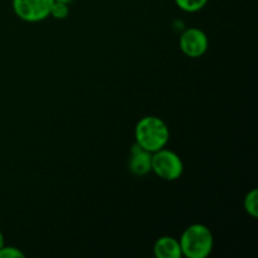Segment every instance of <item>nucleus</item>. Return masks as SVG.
I'll use <instances>...</instances> for the list:
<instances>
[{"label":"nucleus","instance_id":"1","mask_svg":"<svg viewBox=\"0 0 258 258\" xmlns=\"http://www.w3.org/2000/svg\"><path fill=\"white\" fill-rule=\"evenodd\" d=\"M170 138V131L165 121L156 116H145L135 127V140L146 151L155 153L165 148Z\"/></svg>","mask_w":258,"mask_h":258},{"label":"nucleus","instance_id":"2","mask_svg":"<svg viewBox=\"0 0 258 258\" xmlns=\"http://www.w3.org/2000/svg\"><path fill=\"white\" fill-rule=\"evenodd\" d=\"M181 253L188 258H207L214 246L211 229L201 223L189 226L179 238Z\"/></svg>","mask_w":258,"mask_h":258},{"label":"nucleus","instance_id":"3","mask_svg":"<svg viewBox=\"0 0 258 258\" xmlns=\"http://www.w3.org/2000/svg\"><path fill=\"white\" fill-rule=\"evenodd\" d=\"M183 161L174 151L163 148L151 155V171L163 180H178L183 174Z\"/></svg>","mask_w":258,"mask_h":258},{"label":"nucleus","instance_id":"4","mask_svg":"<svg viewBox=\"0 0 258 258\" xmlns=\"http://www.w3.org/2000/svg\"><path fill=\"white\" fill-rule=\"evenodd\" d=\"M54 0H13V10L19 19L38 23L49 17Z\"/></svg>","mask_w":258,"mask_h":258},{"label":"nucleus","instance_id":"5","mask_svg":"<svg viewBox=\"0 0 258 258\" xmlns=\"http://www.w3.org/2000/svg\"><path fill=\"white\" fill-rule=\"evenodd\" d=\"M179 45L186 57L199 58L208 50L209 40L203 30L198 28H188L180 34Z\"/></svg>","mask_w":258,"mask_h":258},{"label":"nucleus","instance_id":"6","mask_svg":"<svg viewBox=\"0 0 258 258\" xmlns=\"http://www.w3.org/2000/svg\"><path fill=\"white\" fill-rule=\"evenodd\" d=\"M151 155L153 153L146 151L138 144H134L130 150L127 166L131 174L136 176H144L151 171Z\"/></svg>","mask_w":258,"mask_h":258},{"label":"nucleus","instance_id":"7","mask_svg":"<svg viewBox=\"0 0 258 258\" xmlns=\"http://www.w3.org/2000/svg\"><path fill=\"white\" fill-rule=\"evenodd\" d=\"M154 256L158 258H180L181 253L179 239L170 236L160 237L154 244Z\"/></svg>","mask_w":258,"mask_h":258},{"label":"nucleus","instance_id":"8","mask_svg":"<svg viewBox=\"0 0 258 258\" xmlns=\"http://www.w3.org/2000/svg\"><path fill=\"white\" fill-rule=\"evenodd\" d=\"M244 211L252 217V218H257L258 217V191L257 189H252L251 191L246 194L243 201Z\"/></svg>","mask_w":258,"mask_h":258},{"label":"nucleus","instance_id":"9","mask_svg":"<svg viewBox=\"0 0 258 258\" xmlns=\"http://www.w3.org/2000/svg\"><path fill=\"white\" fill-rule=\"evenodd\" d=\"M179 9L186 13H196L203 9L209 0H174Z\"/></svg>","mask_w":258,"mask_h":258},{"label":"nucleus","instance_id":"10","mask_svg":"<svg viewBox=\"0 0 258 258\" xmlns=\"http://www.w3.org/2000/svg\"><path fill=\"white\" fill-rule=\"evenodd\" d=\"M70 14V8H68V4H64V3L59 2H53L52 8H50L49 15H52L54 19L62 20L66 19Z\"/></svg>","mask_w":258,"mask_h":258},{"label":"nucleus","instance_id":"11","mask_svg":"<svg viewBox=\"0 0 258 258\" xmlns=\"http://www.w3.org/2000/svg\"><path fill=\"white\" fill-rule=\"evenodd\" d=\"M25 254L17 247L3 246L0 248V258H24Z\"/></svg>","mask_w":258,"mask_h":258},{"label":"nucleus","instance_id":"12","mask_svg":"<svg viewBox=\"0 0 258 258\" xmlns=\"http://www.w3.org/2000/svg\"><path fill=\"white\" fill-rule=\"evenodd\" d=\"M5 244V242H4V236H3V233L2 232H0V248H2L3 246H4Z\"/></svg>","mask_w":258,"mask_h":258},{"label":"nucleus","instance_id":"13","mask_svg":"<svg viewBox=\"0 0 258 258\" xmlns=\"http://www.w3.org/2000/svg\"><path fill=\"white\" fill-rule=\"evenodd\" d=\"M54 2H59V3H64V4H68L70 5L71 3L73 2V0H54Z\"/></svg>","mask_w":258,"mask_h":258}]
</instances>
